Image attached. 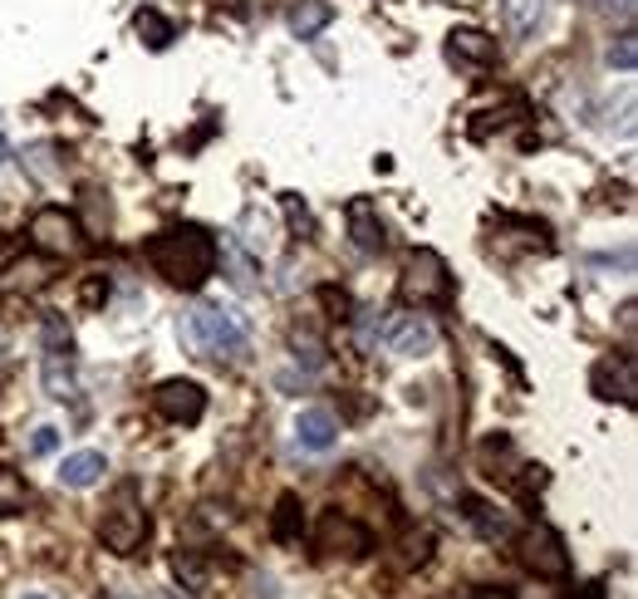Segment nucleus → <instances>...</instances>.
<instances>
[{
  "mask_svg": "<svg viewBox=\"0 0 638 599\" xmlns=\"http://www.w3.org/2000/svg\"><path fill=\"white\" fill-rule=\"evenodd\" d=\"M143 256H148V266L158 270L167 286L202 290L216 270V236L202 226H192V222H182V226H167L158 236H148Z\"/></svg>",
  "mask_w": 638,
  "mask_h": 599,
  "instance_id": "nucleus-1",
  "label": "nucleus"
},
{
  "mask_svg": "<svg viewBox=\"0 0 638 599\" xmlns=\"http://www.w3.org/2000/svg\"><path fill=\"white\" fill-rule=\"evenodd\" d=\"M177 340L197 354V359H216V364H236L246 354V320L226 304H202V310L182 314L177 324Z\"/></svg>",
  "mask_w": 638,
  "mask_h": 599,
  "instance_id": "nucleus-2",
  "label": "nucleus"
},
{
  "mask_svg": "<svg viewBox=\"0 0 638 599\" xmlns=\"http://www.w3.org/2000/svg\"><path fill=\"white\" fill-rule=\"evenodd\" d=\"M99 541H103V551H113V555H138L143 551V541H148V511L138 507V491L133 487H119L113 507L103 511Z\"/></svg>",
  "mask_w": 638,
  "mask_h": 599,
  "instance_id": "nucleus-3",
  "label": "nucleus"
},
{
  "mask_svg": "<svg viewBox=\"0 0 638 599\" xmlns=\"http://www.w3.org/2000/svg\"><path fill=\"white\" fill-rule=\"evenodd\" d=\"M403 300H413L417 310H423V304H447V300H452V270H447V260L437 256L433 246H417L413 256H407Z\"/></svg>",
  "mask_w": 638,
  "mask_h": 599,
  "instance_id": "nucleus-4",
  "label": "nucleus"
},
{
  "mask_svg": "<svg viewBox=\"0 0 638 599\" xmlns=\"http://www.w3.org/2000/svg\"><path fill=\"white\" fill-rule=\"evenodd\" d=\"M521 565H526L536 580H570V551H564V535L556 525H530L521 535Z\"/></svg>",
  "mask_w": 638,
  "mask_h": 599,
  "instance_id": "nucleus-5",
  "label": "nucleus"
},
{
  "mask_svg": "<svg viewBox=\"0 0 638 599\" xmlns=\"http://www.w3.org/2000/svg\"><path fill=\"white\" fill-rule=\"evenodd\" d=\"M315 545L329 561H363V555L373 551V535L363 531L349 511H324L320 525H315Z\"/></svg>",
  "mask_w": 638,
  "mask_h": 599,
  "instance_id": "nucleus-6",
  "label": "nucleus"
},
{
  "mask_svg": "<svg viewBox=\"0 0 638 599\" xmlns=\"http://www.w3.org/2000/svg\"><path fill=\"white\" fill-rule=\"evenodd\" d=\"M153 413L167 418V423L177 428H192L206 418V388L197 384V378H163L158 388H153Z\"/></svg>",
  "mask_w": 638,
  "mask_h": 599,
  "instance_id": "nucleus-7",
  "label": "nucleus"
},
{
  "mask_svg": "<svg viewBox=\"0 0 638 599\" xmlns=\"http://www.w3.org/2000/svg\"><path fill=\"white\" fill-rule=\"evenodd\" d=\"M30 246L45 256H69V251H79V222L65 207H40L30 217Z\"/></svg>",
  "mask_w": 638,
  "mask_h": 599,
  "instance_id": "nucleus-8",
  "label": "nucleus"
},
{
  "mask_svg": "<svg viewBox=\"0 0 638 599\" xmlns=\"http://www.w3.org/2000/svg\"><path fill=\"white\" fill-rule=\"evenodd\" d=\"M383 340H389V354H399V359H427L437 350V330L427 314H399Z\"/></svg>",
  "mask_w": 638,
  "mask_h": 599,
  "instance_id": "nucleus-9",
  "label": "nucleus"
},
{
  "mask_svg": "<svg viewBox=\"0 0 638 599\" xmlns=\"http://www.w3.org/2000/svg\"><path fill=\"white\" fill-rule=\"evenodd\" d=\"M590 388L604 398V403H624L634 408L638 403V378H634V359L624 354V359H600L590 369Z\"/></svg>",
  "mask_w": 638,
  "mask_h": 599,
  "instance_id": "nucleus-10",
  "label": "nucleus"
},
{
  "mask_svg": "<svg viewBox=\"0 0 638 599\" xmlns=\"http://www.w3.org/2000/svg\"><path fill=\"white\" fill-rule=\"evenodd\" d=\"M344 226H349V241L363 256H379V251L389 246V226H383L379 207H373L369 197H354V202L344 207Z\"/></svg>",
  "mask_w": 638,
  "mask_h": 599,
  "instance_id": "nucleus-11",
  "label": "nucleus"
},
{
  "mask_svg": "<svg viewBox=\"0 0 638 599\" xmlns=\"http://www.w3.org/2000/svg\"><path fill=\"white\" fill-rule=\"evenodd\" d=\"M339 443V418L329 408H300L295 413V447L305 452H329Z\"/></svg>",
  "mask_w": 638,
  "mask_h": 599,
  "instance_id": "nucleus-12",
  "label": "nucleus"
},
{
  "mask_svg": "<svg viewBox=\"0 0 638 599\" xmlns=\"http://www.w3.org/2000/svg\"><path fill=\"white\" fill-rule=\"evenodd\" d=\"M447 59H452V65L486 69V65H496V40H491L486 30H477V25H462V30L447 35Z\"/></svg>",
  "mask_w": 638,
  "mask_h": 599,
  "instance_id": "nucleus-13",
  "label": "nucleus"
},
{
  "mask_svg": "<svg viewBox=\"0 0 638 599\" xmlns=\"http://www.w3.org/2000/svg\"><path fill=\"white\" fill-rule=\"evenodd\" d=\"M103 472H109V462H103V452H93V447H83V452H69L65 462H59V487H69V491H89V487H99L103 481Z\"/></svg>",
  "mask_w": 638,
  "mask_h": 599,
  "instance_id": "nucleus-14",
  "label": "nucleus"
},
{
  "mask_svg": "<svg viewBox=\"0 0 638 599\" xmlns=\"http://www.w3.org/2000/svg\"><path fill=\"white\" fill-rule=\"evenodd\" d=\"M216 260L226 266V280H232L240 296H250V290H256V256H250V251L240 246L236 236H222V246H216Z\"/></svg>",
  "mask_w": 638,
  "mask_h": 599,
  "instance_id": "nucleus-15",
  "label": "nucleus"
},
{
  "mask_svg": "<svg viewBox=\"0 0 638 599\" xmlns=\"http://www.w3.org/2000/svg\"><path fill=\"white\" fill-rule=\"evenodd\" d=\"M546 20V0H501V25L511 40H530Z\"/></svg>",
  "mask_w": 638,
  "mask_h": 599,
  "instance_id": "nucleus-16",
  "label": "nucleus"
},
{
  "mask_svg": "<svg viewBox=\"0 0 638 599\" xmlns=\"http://www.w3.org/2000/svg\"><path fill=\"white\" fill-rule=\"evenodd\" d=\"M133 30H138V40L153 49V55H163V49L177 40V25L163 15L158 5H138V10H133Z\"/></svg>",
  "mask_w": 638,
  "mask_h": 599,
  "instance_id": "nucleus-17",
  "label": "nucleus"
},
{
  "mask_svg": "<svg viewBox=\"0 0 638 599\" xmlns=\"http://www.w3.org/2000/svg\"><path fill=\"white\" fill-rule=\"evenodd\" d=\"M40 378H45V393L55 398V403L75 398V393H79V378H75V354H45V364H40Z\"/></svg>",
  "mask_w": 638,
  "mask_h": 599,
  "instance_id": "nucleus-18",
  "label": "nucleus"
},
{
  "mask_svg": "<svg viewBox=\"0 0 638 599\" xmlns=\"http://www.w3.org/2000/svg\"><path fill=\"white\" fill-rule=\"evenodd\" d=\"M270 535H276L280 545H295L300 535H305V507H300L295 491H280L276 511H270Z\"/></svg>",
  "mask_w": 638,
  "mask_h": 599,
  "instance_id": "nucleus-19",
  "label": "nucleus"
},
{
  "mask_svg": "<svg viewBox=\"0 0 638 599\" xmlns=\"http://www.w3.org/2000/svg\"><path fill=\"white\" fill-rule=\"evenodd\" d=\"M329 20H334L329 0H300V5L290 10V35H295V40H315Z\"/></svg>",
  "mask_w": 638,
  "mask_h": 599,
  "instance_id": "nucleus-20",
  "label": "nucleus"
},
{
  "mask_svg": "<svg viewBox=\"0 0 638 599\" xmlns=\"http://www.w3.org/2000/svg\"><path fill=\"white\" fill-rule=\"evenodd\" d=\"M232 236H240V246H246L250 256L260 260V256H266V251H270V217H260V207H246Z\"/></svg>",
  "mask_w": 638,
  "mask_h": 599,
  "instance_id": "nucleus-21",
  "label": "nucleus"
},
{
  "mask_svg": "<svg viewBox=\"0 0 638 599\" xmlns=\"http://www.w3.org/2000/svg\"><path fill=\"white\" fill-rule=\"evenodd\" d=\"M467 521L477 525L481 541H511V517H501V511H491L486 501L467 497Z\"/></svg>",
  "mask_w": 638,
  "mask_h": 599,
  "instance_id": "nucleus-22",
  "label": "nucleus"
},
{
  "mask_svg": "<svg viewBox=\"0 0 638 599\" xmlns=\"http://www.w3.org/2000/svg\"><path fill=\"white\" fill-rule=\"evenodd\" d=\"M30 507V487L20 472H10L5 462H0V517H20V511Z\"/></svg>",
  "mask_w": 638,
  "mask_h": 599,
  "instance_id": "nucleus-23",
  "label": "nucleus"
},
{
  "mask_svg": "<svg viewBox=\"0 0 638 599\" xmlns=\"http://www.w3.org/2000/svg\"><path fill=\"white\" fill-rule=\"evenodd\" d=\"M55 143H30L25 148V173L30 177H40V182H49V177L59 173V163H55Z\"/></svg>",
  "mask_w": 638,
  "mask_h": 599,
  "instance_id": "nucleus-24",
  "label": "nucleus"
},
{
  "mask_svg": "<svg viewBox=\"0 0 638 599\" xmlns=\"http://www.w3.org/2000/svg\"><path fill=\"white\" fill-rule=\"evenodd\" d=\"M40 344H45V354H75L69 324H59L55 314H45V324H40Z\"/></svg>",
  "mask_w": 638,
  "mask_h": 599,
  "instance_id": "nucleus-25",
  "label": "nucleus"
},
{
  "mask_svg": "<svg viewBox=\"0 0 638 599\" xmlns=\"http://www.w3.org/2000/svg\"><path fill=\"white\" fill-rule=\"evenodd\" d=\"M280 212H286L290 231H300V236H315V217H310V207L300 202L295 192H286V197H280Z\"/></svg>",
  "mask_w": 638,
  "mask_h": 599,
  "instance_id": "nucleus-26",
  "label": "nucleus"
},
{
  "mask_svg": "<svg viewBox=\"0 0 638 599\" xmlns=\"http://www.w3.org/2000/svg\"><path fill=\"white\" fill-rule=\"evenodd\" d=\"M315 300L324 304V314H329V320H349V310H354L349 290H339V286H320Z\"/></svg>",
  "mask_w": 638,
  "mask_h": 599,
  "instance_id": "nucleus-27",
  "label": "nucleus"
},
{
  "mask_svg": "<svg viewBox=\"0 0 638 599\" xmlns=\"http://www.w3.org/2000/svg\"><path fill=\"white\" fill-rule=\"evenodd\" d=\"M172 575H177V580L187 585V590H202V580H206V565L197 561L192 551H182V555H177V561H172Z\"/></svg>",
  "mask_w": 638,
  "mask_h": 599,
  "instance_id": "nucleus-28",
  "label": "nucleus"
},
{
  "mask_svg": "<svg viewBox=\"0 0 638 599\" xmlns=\"http://www.w3.org/2000/svg\"><path fill=\"white\" fill-rule=\"evenodd\" d=\"M634 59H638V40L634 35H619V45H609V69H624V75H629Z\"/></svg>",
  "mask_w": 638,
  "mask_h": 599,
  "instance_id": "nucleus-29",
  "label": "nucleus"
},
{
  "mask_svg": "<svg viewBox=\"0 0 638 599\" xmlns=\"http://www.w3.org/2000/svg\"><path fill=\"white\" fill-rule=\"evenodd\" d=\"M59 447V428H35V437H30V457H45V452Z\"/></svg>",
  "mask_w": 638,
  "mask_h": 599,
  "instance_id": "nucleus-30",
  "label": "nucleus"
},
{
  "mask_svg": "<svg viewBox=\"0 0 638 599\" xmlns=\"http://www.w3.org/2000/svg\"><path fill=\"white\" fill-rule=\"evenodd\" d=\"M79 300L89 304V310H93V304H103V300H109V280H103V276H89V280H83V290H79Z\"/></svg>",
  "mask_w": 638,
  "mask_h": 599,
  "instance_id": "nucleus-31",
  "label": "nucleus"
},
{
  "mask_svg": "<svg viewBox=\"0 0 638 599\" xmlns=\"http://www.w3.org/2000/svg\"><path fill=\"white\" fill-rule=\"evenodd\" d=\"M594 10H600V15H609V20H624V25L634 20V0H594Z\"/></svg>",
  "mask_w": 638,
  "mask_h": 599,
  "instance_id": "nucleus-32",
  "label": "nucleus"
},
{
  "mask_svg": "<svg viewBox=\"0 0 638 599\" xmlns=\"http://www.w3.org/2000/svg\"><path fill=\"white\" fill-rule=\"evenodd\" d=\"M467 599H516V590H511V585H477Z\"/></svg>",
  "mask_w": 638,
  "mask_h": 599,
  "instance_id": "nucleus-33",
  "label": "nucleus"
},
{
  "mask_svg": "<svg viewBox=\"0 0 638 599\" xmlns=\"http://www.w3.org/2000/svg\"><path fill=\"white\" fill-rule=\"evenodd\" d=\"M564 599H609V595H604V585H580V590H570Z\"/></svg>",
  "mask_w": 638,
  "mask_h": 599,
  "instance_id": "nucleus-34",
  "label": "nucleus"
},
{
  "mask_svg": "<svg viewBox=\"0 0 638 599\" xmlns=\"http://www.w3.org/2000/svg\"><path fill=\"white\" fill-rule=\"evenodd\" d=\"M216 10H226V15H246V0H212Z\"/></svg>",
  "mask_w": 638,
  "mask_h": 599,
  "instance_id": "nucleus-35",
  "label": "nucleus"
},
{
  "mask_svg": "<svg viewBox=\"0 0 638 599\" xmlns=\"http://www.w3.org/2000/svg\"><path fill=\"white\" fill-rule=\"evenodd\" d=\"M5 157H10V143H5V133H0V163H5Z\"/></svg>",
  "mask_w": 638,
  "mask_h": 599,
  "instance_id": "nucleus-36",
  "label": "nucleus"
},
{
  "mask_svg": "<svg viewBox=\"0 0 638 599\" xmlns=\"http://www.w3.org/2000/svg\"><path fill=\"white\" fill-rule=\"evenodd\" d=\"M25 599H45V595H25Z\"/></svg>",
  "mask_w": 638,
  "mask_h": 599,
  "instance_id": "nucleus-37",
  "label": "nucleus"
},
{
  "mask_svg": "<svg viewBox=\"0 0 638 599\" xmlns=\"http://www.w3.org/2000/svg\"><path fill=\"white\" fill-rule=\"evenodd\" d=\"M462 5H472V0H462Z\"/></svg>",
  "mask_w": 638,
  "mask_h": 599,
  "instance_id": "nucleus-38",
  "label": "nucleus"
}]
</instances>
